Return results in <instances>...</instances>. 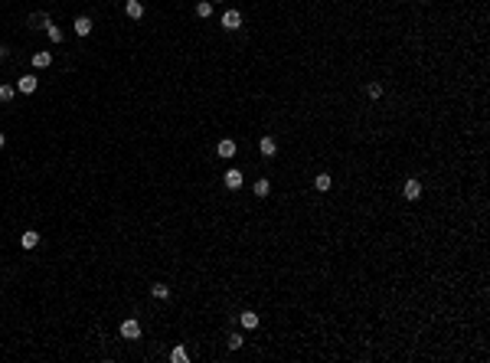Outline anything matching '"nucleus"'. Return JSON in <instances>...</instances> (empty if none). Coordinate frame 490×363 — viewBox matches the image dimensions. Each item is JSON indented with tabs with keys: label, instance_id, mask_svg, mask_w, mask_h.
<instances>
[{
	"label": "nucleus",
	"instance_id": "f257e3e1",
	"mask_svg": "<svg viewBox=\"0 0 490 363\" xmlns=\"http://www.w3.org/2000/svg\"><path fill=\"white\" fill-rule=\"evenodd\" d=\"M121 337H124V341H141V324L134 318H128L121 324Z\"/></svg>",
	"mask_w": 490,
	"mask_h": 363
},
{
	"label": "nucleus",
	"instance_id": "f03ea898",
	"mask_svg": "<svg viewBox=\"0 0 490 363\" xmlns=\"http://www.w3.org/2000/svg\"><path fill=\"white\" fill-rule=\"evenodd\" d=\"M36 85H39V79H36V76L17 79V92H23V95H33V92H36Z\"/></svg>",
	"mask_w": 490,
	"mask_h": 363
},
{
	"label": "nucleus",
	"instance_id": "7ed1b4c3",
	"mask_svg": "<svg viewBox=\"0 0 490 363\" xmlns=\"http://www.w3.org/2000/svg\"><path fill=\"white\" fill-rule=\"evenodd\" d=\"M222 26H226V30H239L242 26V13L239 10H226L222 13Z\"/></svg>",
	"mask_w": 490,
	"mask_h": 363
},
{
	"label": "nucleus",
	"instance_id": "20e7f679",
	"mask_svg": "<svg viewBox=\"0 0 490 363\" xmlns=\"http://www.w3.org/2000/svg\"><path fill=\"white\" fill-rule=\"evenodd\" d=\"M124 13H128L131 20H141L144 17V3L141 0H124Z\"/></svg>",
	"mask_w": 490,
	"mask_h": 363
},
{
	"label": "nucleus",
	"instance_id": "39448f33",
	"mask_svg": "<svg viewBox=\"0 0 490 363\" xmlns=\"http://www.w3.org/2000/svg\"><path fill=\"white\" fill-rule=\"evenodd\" d=\"M258 151H261V154H265V157H274V154H278V141H274V138H268V134H265V138H261V141H258Z\"/></svg>",
	"mask_w": 490,
	"mask_h": 363
},
{
	"label": "nucleus",
	"instance_id": "423d86ee",
	"mask_svg": "<svg viewBox=\"0 0 490 363\" xmlns=\"http://www.w3.org/2000/svg\"><path fill=\"white\" fill-rule=\"evenodd\" d=\"M402 193H405V200H418V197H422V183H418V180L412 177V180H405Z\"/></svg>",
	"mask_w": 490,
	"mask_h": 363
},
{
	"label": "nucleus",
	"instance_id": "0eeeda50",
	"mask_svg": "<svg viewBox=\"0 0 490 363\" xmlns=\"http://www.w3.org/2000/svg\"><path fill=\"white\" fill-rule=\"evenodd\" d=\"M20 245H23V249H36V245H39V232H36V229H26V232L20 236Z\"/></svg>",
	"mask_w": 490,
	"mask_h": 363
},
{
	"label": "nucleus",
	"instance_id": "6e6552de",
	"mask_svg": "<svg viewBox=\"0 0 490 363\" xmlns=\"http://www.w3.org/2000/svg\"><path fill=\"white\" fill-rule=\"evenodd\" d=\"M239 324H242L245 330H255V327H258V314H255V311H242V314H239Z\"/></svg>",
	"mask_w": 490,
	"mask_h": 363
},
{
	"label": "nucleus",
	"instance_id": "1a4fd4ad",
	"mask_svg": "<svg viewBox=\"0 0 490 363\" xmlns=\"http://www.w3.org/2000/svg\"><path fill=\"white\" fill-rule=\"evenodd\" d=\"M26 23H30L33 30H46V23H49V17H46L43 10H36V13H30V17H26Z\"/></svg>",
	"mask_w": 490,
	"mask_h": 363
},
{
	"label": "nucleus",
	"instance_id": "9d476101",
	"mask_svg": "<svg viewBox=\"0 0 490 363\" xmlns=\"http://www.w3.org/2000/svg\"><path fill=\"white\" fill-rule=\"evenodd\" d=\"M222 183H226L229 190H239V187H242V170H226Z\"/></svg>",
	"mask_w": 490,
	"mask_h": 363
},
{
	"label": "nucleus",
	"instance_id": "9b49d317",
	"mask_svg": "<svg viewBox=\"0 0 490 363\" xmlns=\"http://www.w3.org/2000/svg\"><path fill=\"white\" fill-rule=\"evenodd\" d=\"M72 30H76V36H88L92 33V20H88V17H76Z\"/></svg>",
	"mask_w": 490,
	"mask_h": 363
},
{
	"label": "nucleus",
	"instance_id": "f8f14e48",
	"mask_svg": "<svg viewBox=\"0 0 490 363\" xmlns=\"http://www.w3.org/2000/svg\"><path fill=\"white\" fill-rule=\"evenodd\" d=\"M252 193H255L258 200H261V197H268V193H272V183L261 177V180H255V183H252Z\"/></svg>",
	"mask_w": 490,
	"mask_h": 363
},
{
	"label": "nucleus",
	"instance_id": "ddd939ff",
	"mask_svg": "<svg viewBox=\"0 0 490 363\" xmlns=\"http://www.w3.org/2000/svg\"><path fill=\"white\" fill-rule=\"evenodd\" d=\"M216 154L219 157H235V141H219V147H216Z\"/></svg>",
	"mask_w": 490,
	"mask_h": 363
},
{
	"label": "nucleus",
	"instance_id": "4468645a",
	"mask_svg": "<svg viewBox=\"0 0 490 363\" xmlns=\"http://www.w3.org/2000/svg\"><path fill=\"white\" fill-rule=\"evenodd\" d=\"M333 187V180H330V174H317L314 177V190H320V193H327V190Z\"/></svg>",
	"mask_w": 490,
	"mask_h": 363
},
{
	"label": "nucleus",
	"instance_id": "2eb2a0df",
	"mask_svg": "<svg viewBox=\"0 0 490 363\" xmlns=\"http://www.w3.org/2000/svg\"><path fill=\"white\" fill-rule=\"evenodd\" d=\"M33 66H36V69L53 66V53H33Z\"/></svg>",
	"mask_w": 490,
	"mask_h": 363
},
{
	"label": "nucleus",
	"instance_id": "dca6fc26",
	"mask_svg": "<svg viewBox=\"0 0 490 363\" xmlns=\"http://www.w3.org/2000/svg\"><path fill=\"white\" fill-rule=\"evenodd\" d=\"M196 17H203V20L213 17V0H199V3H196Z\"/></svg>",
	"mask_w": 490,
	"mask_h": 363
},
{
	"label": "nucleus",
	"instance_id": "f3484780",
	"mask_svg": "<svg viewBox=\"0 0 490 363\" xmlns=\"http://www.w3.org/2000/svg\"><path fill=\"white\" fill-rule=\"evenodd\" d=\"M170 360H174V363H186V360H190V353H186V347H183V343L170 350Z\"/></svg>",
	"mask_w": 490,
	"mask_h": 363
},
{
	"label": "nucleus",
	"instance_id": "a211bd4d",
	"mask_svg": "<svg viewBox=\"0 0 490 363\" xmlns=\"http://www.w3.org/2000/svg\"><path fill=\"white\" fill-rule=\"evenodd\" d=\"M46 36H49V40H53V43H62V30H59V26H56L53 20L46 23Z\"/></svg>",
	"mask_w": 490,
	"mask_h": 363
},
{
	"label": "nucleus",
	"instance_id": "6ab92c4d",
	"mask_svg": "<svg viewBox=\"0 0 490 363\" xmlns=\"http://www.w3.org/2000/svg\"><path fill=\"white\" fill-rule=\"evenodd\" d=\"M229 350H239V347H242V343H245V337H242V334H239V330H232V334H229Z\"/></svg>",
	"mask_w": 490,
	"mask_h": 363
},
{
	"label": "nucleus",
	"instance_id": "aec40b11",
	"mask_svg": "<svg viewBox=\"0 0 490 363\" xmlns=\"http://www.w3.org/2000/svg\"><path fill=\"white\" fill-rule=\"evenodd\" d=\"M17 95V85H0V101H13Z\"/></svg>",
	"mask_w": 490,
	"mask_h": 363
},
{
	"label": "nucleus",
	"instance_id": "412c9836",
	"mask_svg": "<svg viewBox=\"0 0 490 363\" xmlns=\"http://www.w3.org/2000/svg\"><path fill=\"white\" fill-rule=\"evenodd\" d=\"M151 295H154V298H160V301H167V298H170V288H167V285H154V288H151Z\"/></svg>",
	"mask_w": 490,
	"mask_h": 363
},
{
	"label": "nucleus",
	"instance_id": "4be33fe9",
	"mask_svg": "<svg viewBox=\"0 0 490 363\" xmlns=\"http://www.w3.org/2000/svg\"><path fill=\"white\" fill-rule=\"evenodd\" d=\"M366 95H370V99H379V95H382V85H379V82H370V85H366Z\"/></svg>",
	"mask_w": 490,
	"mask_h": 363
},
{
	"label": "nucleus",
	"instance_id": "5701e85b",
	"mask_svg": "<svg viewBox=\"0 0 490 363\" xmlns=\"http://www.w3.org/2000/svg\"><path fill=\"white\" fill-rule=\"evenodd\" d=\"M3 144H7V134H3V131H0V147H3Z\"/></svg>",
	"mask_w": 490,
	"mask_h": 363
},
{
	"label": "nucleus",
	"instance_id": "b1692460",
	"mask_svg": "<svg viewBox=\"0 0 490 363\" xmlns=\"http://www.w3.org/2000/svg\"><path fill=\"white\" fill-rule=\"evenodd\" d=\"M213 3H216V0H213Z\"/></svg>",
	"mask_w": 490,
	"mask_h": 363
}]
</instances>
